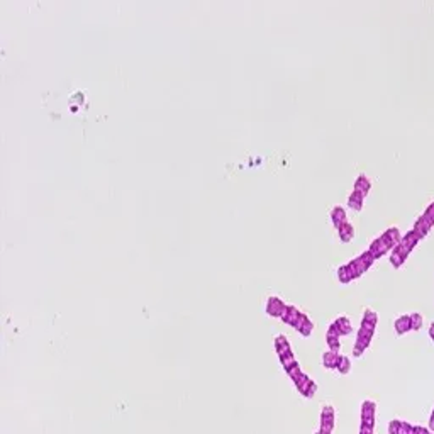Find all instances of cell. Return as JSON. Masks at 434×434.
Masks as SVG:
<instances>
[{"label":"cell","mask_w":434,"mask_h":434,"mask_svg":"<svg viewBox=\"0 0 434 434\" xmlns=\"http://www.w3.org/2000/svg\"><path fill=\"white\" fill-rule=\"evenodd\" d=\"M375 412H376V404L373 400H365L361 404V424L375 426Z\"/></svg>","instance_id":"5b68a950"},{"label":"cell","mask_w":434,"mask_h":434,"mask_svg":"<svg viewBox=\"0 0 434 434\" xmlns=\"http://www.w3.org/2000/svg\"><path fill=\"white\" fill-rule=\"evenodd\" d=\"M360 434H373V428H370V426L361 424V426H360Z\"/></svg>","instance_id":"836d02e7"},{"label":"cell","mask_w":434,"mask_h":434,"mask_svg":"<svg viewBox=\"0 0 434 434\" xmlns=\"http://www.w3.org/2000/svg\"><path fill=\"white\" fill-rule=\"evenodd\" d=\"M333 326L336 327L339 336H348V334H351V331H353V326H351V322L348 317H337L336 321L333 322Z\"/></svg>","instance_id":"ffe728a7"},{"label":"cell","mask_w":434,"mask_h":434,"mask_svg":"<svg viewBox=\"0 0 434 434\" xmlns=\"http://www.w3.org/2000/svg\"><path fill=\"white\" fill-rule=\"evenodd\" d=\"M337 234H339V239L343 241V243H350V241L355 237V227H353V224H351L350 220H346V222H344L343 226L337 229Z\"/></svg>","instance_id":"d6986e66"},{"label":"cell","mask_w":434,"mask_h":434,"mask_svg":"<svg viewBox=\"0 0 434 434\" xmlns=\"http://www.w3.org/2000/svg\"><path fill=\"white\" fill-rule=\"evenodd\" d=\"M363 202H365V195L360 194V192L353 190L348 197V205H350L353 211H361L363 209Z\"/></svg>","instance_id":"44dd1931"},{"label":"cell","mask_w":434,"mask_h":434,"mask_svg":"<svg viewBox=\"0 0 434 434\" xmlns=\"http://www.w3.org/2000/svg\"><path fill=\"white\" fill-rule=\"evenodd\" d=\"M398 426H400V419H394L389 422V434H398Z\"/></svg>","instance_id":"f546056e"},{"label":"cell","mask_w":434,"mask_h":434,"mask_svg":"<svg viewBox=\"0 0 434 434\" xmlns=\"http://www.w3.org/2000/svg\"><path fill=\"white\" fill-rule=\"evenodd\" d=\"M316 392H317V383H314V385L309 389V392L305 394V398H312V397L316 395Z\"/></svg>","instance_id":"1f68e13d"},{"label":"cell","mask_w":434,"mask_h":434,"mask_svg":"<svg viewBox=\"0 0 434 434\" xmlns=\"http://www.w3.org/2000/svg\"><path fill=\"white\" fill-rule=\"evenodd\" d=\"M368 250L372 251V255L375 256L376 259H378L380 256H383V255L389 253V251H392L394 246H392V243H390V241L382 234V236L375 237V239L372 241V244H370Z\"/></svg>","instance_id":"7a4b0ae2"},{"label":"cell","mask_w":434,"mask_h":434,"mask_svg":"<svg viewBox=\"0 0 434 434\" xmlns=\"http://www.w3.org/2000/svg\"><path fill=\"white\" fill-rule=\"evenodd\" d=\"M285 302L282 300L280 297H275V295H272V297L266 300V314L270 316V317H282L283 312H285Z\"/></svg>","instance_id":"277c9868"},{"label":"cell","mask_w":434,"mask_h":434,"mask_svg":"<svg viewBox=\"0 0 434 434\" xmlns=\"http://www.w3.org/2000/svg\"><path fill=\"white\" fill-rule=\"evenodd\" d=\"M409 251L405 250L404 246H402L400 243L397 244L395 248H394L392 250V253H390V263H392L394 266H395V268H398V266H402L405 263V259L409 258Z\"/></svg>","instance_id":"9c48e42d"},{"label":"cell","mask_w":434,"mask_h":434,"mask_svg":"<svg viewBox=\"0 0 434 434\" xmlns=\"http://www.w3.org/2000/svg\"><path fill=\"white\" fill-rule=\"evenodd\" d=\"M394 329H395V333L398 334V336H402V334L409 333V331H412L411 327V316L404 314V316H398V317L395 319V322H394Z\"/></svg>","instance_id":"4fadbf2b"},{"label":"cell","mask_w":434,"mask_h":434,"mask_svg":"<svg viewBox=\"0 0 434 434\" xmlns=\"http://www.w3.org/2000/svg\"><path fill=\"white\" fill-rule=\"evenodd\" d=\"M429 429L428 428H422V426H414V433L412 434H428Z\"/></svg>","instance_id":"d6a6232c"},{"label":"cell","mask_w":434,"mask_h":434,"mask_svg":"<svg viewBox=\"0 0 434 434\" xmlns=\"http://www.w3.org/2000/svg\"><path fill=\"white\" fill-rule=\"evenodd\" d=\"M414 433V426L409 424L405 421H400V426H398V434H412Z\"/></svg>","instance_id":"83f0119b"},{"label":"cell","mask_w":434,"mask_h":434,"mask_svg":"<svg viewBox=\"0 0 434 434\" xmlns=\"http://www.w3.org/2000/svg\"><path fill=\"white\" fill-rule=\"evenodd\" d=\"M360 258H361V259H363V261H365V263H366V265H368V266H372V265H373V263H375V259H376V258H375V256H373V255H372V251H370V250L363 251V253L360 255Z\"/></svg>","instance_id":"f1b7e54d"},{"label":"cell","mask_w":434,"mask_h":434,"mask_svg":"<svg viewBox=\"0 0 434 434\" xmlns=\"http://www.w3.org/2000/svg\"><path fill=\"white\" fill-rule=\"evenodd\" d=\"M424 216H428L429 219H431L433 222H434V200L428 205V209H426V211H424Z\"/></svg>","instance_id":"4dcf8cb0"},{"label":"cell","mask_w":434,"mask_h":434,"mask_svg":"<svg viewBox=\"0 0 434 434\" xmlns=\"http://www.w3.org/2000/svg\"><path fill=\"white\" fill-rule=\"evenodd\" d=\"M336 370L341 373V375H348V373H350V370H351V360L348 356H343V355H341Z\"/></svg>","instance_id":"cb8c5ba5"},{"label":"cell","mask_w":434,"mask_h":434,"mask_svg":"<svg viewBox=\"0 0 434 434\" xmlns=\"http://www.w3.org/2000/svg\"><path fill=\"white\" fill-rule=\"evenodd\" d=\"M419 243H421V237H419L417 234L414 233V231H409L405 236H402V241H400V244L409 251V253H411V251L414 250V248L417 246Z\"/></svg>","instance_id":"ac0fdd59"},{"label":"cell","mask_w":434,"mask_h":434,"mask_svg":"<svg viewBox=\"0 0 434 434\" xmlns=\"http://www.w3.org/2000/svg\"><path fill=\"white\" fill-rule=\"evenodd\" d=\"M434 227V222L431 219H429L428 216L422 214L421 217H417V220L414 222V227H412V231H414L415 234H417L421 239H424L426 236L429 234V231H431Z\"/></svg>","instance_id":"8992f818"},{"label":"cell","mask_w":434,"mask_h":434,"mask_svg":"<svg viewBox=\"0 0 434 434\" xmlns=\"http://www.w3.org/2000/svg\"><path fill=\"white\" fill-rule=\"evenodd\" d=\"M314 380L311 378V376L307 375V373H300V375L297 376V378L294 380V385L295 389L298 390V394H302V395L305 397V394L309 392V389H311L312 385H314Z\"/></svg>","instance_id":"8fae6325"},{"label":"cell","mask_w":434,"mask_h":434,"mask_svg":"<svg viewBox=\"0 0 434 434\" xmlns=\"http://www.w3.org/2000/svg\"><path fill=\"white\" fill-rule=\"evenodd\" d=\"M294 329L298 331L302 336H311L312 331H314V322H312L311 319H309L307 316L304 314V312H300V316H298V319H297V322H295Z\"/></svg>","instance_id":"ba28073f"},{"label":"cell","mask_w":434,"mask_h":434,"mask_svg":"<svg viewBox=\"0 0 434 434\" xmlns=\"http://www.w3.org/2000/svg\"><path fill=\"white\" fill-rule=\"evenodd\" d=\"M334 429V407L331 404L322 405V412H321V428L319 431L324 434H331Z\"/></svg>","instance_id":"3957f363"},{"label":"cell","mask_w":434,"mask_h":434,"mask_svg":"<svg viewBox=\"0 0 434 434\" xmlns=\"http://www.w3.org/2000/svg\"><path fill=\"white\" fill-rule=\"evenodd\" d=\"M411 327L412 331H419L422 327V316L419 312H412L411 314Z\"/></svg>","instance_id":"4316f807"},{"label":"cell","mask_w":434,"mask_h":434,"mask_svg":"<svg viewBox=\"0 0 434 434\" xmlns=\"http://www.w3.org/2000/svg\"><path fill=\"white\" fill-rule=\"evenodd\" d=\"M298 316H300V311H298L295 305H287L285 307V312H283V316L280 319H282L283 322H285L287 326H295V322H297Z\"/></svg>","instance_id":"e0dca14e"},{"label":"cell","mask_w":434,"mask_h":434,"mask_svg":"<svg viewBox=\"0 0 434 434\" xmlns=\"http://www.w3.org/2000/svg\"><path fill=\"white\" fill-rule=\"evenodd\" d=\"M383 236H385L387 239H389L390 243H392V246H394V248H395L397 244L402 241V234H400V231H398V227H389V229H387L385 233H383Z\"/></svg>","instance_id":"7402d4cb"},{"label":"cell","mask_w":434,"mask_h":434,"mask_svg":"<svg viewBox=\"0 0 434 434\" xmlns=\"http://www.w3.org/2000/svg\"><path fill=\"white\" fill-rule=\"evenodd\" d=\"M329 216H331V220H333V224H334V227H336V229H339V227L348 220L346 219V211H344V207H341V205H334Z\"/></svg>","instance_id":"5bb4252c"},{"label":"cell","mask_w":434,"mask_h":434,"mask_svg":"<svg viewBox=\"0 0 434 434\" xmlns=\"http://www.w3.org/2000/svg\"><path fill=\"white\" fill-rule=\"evenodd\" d=\"M348 266H350V270H351V273H353V278H355V280L360 278L363 273H366V272H368V270H370V266L366 265L365 261H363L360 256H356V258L351 259V261L348 263Z\"/></svg>","instance_id":"7c38bea8"},{"label":"cell","mask_w":434,"mask_h":434,"mask_svg":"<svg viewBox=\"0 0 434 434\" xmlns=\"http://www.w3.org/2000/svg\"><path fill=\"white\" fill-rule=\"evenodd\" d=\"M275 350H276V353H278L280 361L285 360V358L294 356V353H292V346H290L289 339L285 337V334H278V336L275 337Z\"/></svg>","instance_id":"52a82bcc"},{"label":"cell","mask_w":434,"mask_h":434,"mask_svg":"<svg viewBox=\"0 0 434 434\" xmlns=\"http://www.w3.org/2000/svg\"><path fill=\"white\" fill-rule=\"evenodd\" d=\"M375 327L376 326H370L361 322L360 329L356 333V341H355V346H353V355L356 358H360L366 350H368L370 343L373 339V334H375Z\"/></svg>","instance_id":"6da1fadb"},{"label":"cell","mask_w":434,"mask_h":434,"mask_svg":"<svg viewBox=\"0 0 434 434\" xmlns=\"http://www.w3.org/2000/svg\"><path fill=\"white\" fill-rule=\"evenodd\" d=\"M316 434H324V433H321V431H317V433H316Z\"/></svg>","instance_id":"8d00e7d4"},{"label":"cell","mask_w":434,"mask_h":434,"mask_svg":"<svg viewBox=\"0 0 434 434\" xmlns=\"http://www.w3.org/2000/svg\"><path fill=\"white\" fill-rule=\"evenodd\" d=\"M429 431L434 433V409L431 412V417H429Z\"/></svg>","instance_id":"e575fe53"},{"label":"cell","mask_w":434,"mask_h":434,"mask_svg":"<svg viewBox=\"0 0 434 434\" xmlns=\"http://www.w3.org/2000/svg\"><path fill=\"white\" fill-rule=\"evenodd\" d=\"M353 190L360 192V194H363V195H365V197H366V195H368V192L372 190V181H370V178L365 175V173L358 175V178L355 180Z\"/></svg>","instance_id":"2e32d148"},{"label":"cell","mask_w":434,"mask_h":434,"mask_svg":"<svg viewBox=\"0 0 434 434\" xmlns=\"http://www.w3.org/2000/svg\"><path fill=\"white\" fill-rule=\"evenodd\" d=\"M339 337H341L339 333H337L336 327H334L333 324L327 327L326 343H327V346H329L331 351H337V353H339V350H341V339H339Z\"/></svg>","instance_id":"30bf717a"},{"label":"cell","mask_w":434,"mask_h":434,"mask_svg":"<svg viewBox=\"0 0 434 434\" xmlns=\"http://www.w3.org/2000/svg\"><path fill=\"white\" fill-rule=\"evenodd\" d=\"M361 322H365V324H370V326H376V322H378V316H376V312L372 311V309H366L365 314H363Z\"/></svg>","instance_id":"d4e9b609"},{"label":"cell","mask_w":434,"mask_h":434,"mask_svg":"<svg viewBox=\"0 0 434 434\" xmlns=\"http://www.w3.org/2000/svg\"><path fill=\"white\" fill-rule=\"evenodd\" d=\"M337 280H339L341 283H350V282H353V273H351V270H350V266L348 265H343V266H339V268H337Z\"/></svg>","instance_id":"603a6c76"},{"label":"cell","mask_w":434,"mask_h":434,"mask_svg":"<svg viewBox=\"0 0 434 434\" xmlns=\"http://www.w3.org/2000/svg\"><path fill=\"white\" fill-rule=\"evenodd\" d=\"M283 370H285V373L290 376L292 380H295V378H297V376L302 373V370H300V365H298V361L292 363L290 366H285V368H283Z\"/></svg>","instance_id":"484cf974"},{"label":"cell","mask_w":434,"mask_h":434,"mask_svg":"<svg viewBox=\"0 0 434 434\" xmlns=\"http://www.w3.org/2000/svg\"><path fill=\"white\" fill-rule=\"evenodd\" d=\"M429 336H431V339L434 341V322L431 324V327H429Z\"/></svg>","instance_id":"d590c367"},{"label":"cell","mask_w":434,"mask_h":434,"mask_svg":"<svg viewBox=\"0 0 434 434\" xmlns=\"http://www.w3.org/2000/svg\"><path fill=\"white\" fill-rule=\"evenodd\" d=\"M339 358H341V355L337 353V351L327 350L326 353L322 355V366H324L326 370H336L337 363H339Z\"/></svg>","instance_id":"9a60e30c"}]
</instances>
